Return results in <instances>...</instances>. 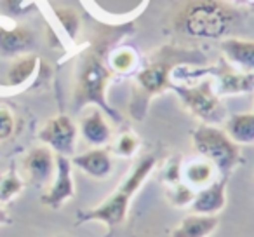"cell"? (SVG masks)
Instances as JSON below:
<instances>
[{
	"label": "cell",
	"mask_w": 254,
	"mask_h": 237,
	"mask_svg": "<svg viewBox=\"0 0 254 237\" xmlns=\"http://www.w3.org/2000/svg\"><path fill=\"white\" fill-rule=\"evenodd\" d=\"M113 77L115 74L108 67V54H106V46H103V42H96L92 47L84 51L75 68V110L98 106L112 121H122L120 113L113 110L106 99V89Z\"/></svg>",
	"instance_id": "3957f363"
},
{
	"label": "cell",
	"mask_w": 254,
	"mask_h": 237,
	"mask_svg": "<svg viewBox=\"0 0 254 237\" xmlns=\"http://www.w3.org/2000/svg\"><path fill=\"white\" fill-rule=\"evenodd\" d=\"M77 138L78 126L70 115H64V113L49 119L39 131V140L42 142V145L49 147L56 156H73Z\"/></svg>",
	"instance_id": "ba28073f"
},
{
	"label": "cell",
	"mask_w": 254,
	"mask_h": 237,
	"mask_svg": "<svg viewBox=\"0 0 254 237\" xmlns=\"http://www.w3.org/2000/svg\"><path fill=\"white\" fill-rule=\"evenodd\" d=\"M240 2H244V4L247 5V9H249L251 12H254V0H240Z\"/></svg>",
	"instance_id": "f1b7e54d"
},
{
	"label": "cell",
	"mask_w": 254,
	"mask_h": 237,
	"mask_svg": "<svg viewBox=\"0 0 254 237\" xmlns=\"http://www.w3.org/2000/svg\"><path fill=\"white\" fill-rule=\"evenodd\" d=\"M16 129V117L9 106L0 105V143L9 140L14 135Z\"/></svg>",
	"instance_id": "484cf974"
},
{
	"label": "cell",
	"mask_w": 254,
	"mask_h": 237,
	"mask_svg": "<svg viewBox=\"0 0 254 237\" xmlns=\"http://www.w3.org/2000/svg\"><path fill=\"white\" fill-rule=\"evenodd\" d=\"M225 131L237 145H254V112L226 117Z\"/></svg>",
	"instance_id": "d6986e66"
},
{
	"label": "cell",
	"mask_w": 254,
	"mask_h": 237,
	"mask_svg": "<svg viewBox=\"0 0 254 237\" xmlns=\"http://www.w3.org/2000/svg\"><path fill=\"white\" fill-rule=\"evenodd\" d=\"M71 164L94 180H106L113 171L112 152L105 147H94L87 152L73 156Z\"/></svg>",
	"instance_id": "4fadbf2b"
},
{
	"label": "cell",
	"mask_w": 254,
	"mask_h": 237,
	"mask_svg": "<svg viewBox=\"0 0 254 237\" xmlns=\"http://www.w3.org/2000/svg\"><path fill=\"white\" fill-rule=\"evenodd\" d=\"M139 56L131 46H119L108 53V67L115 75H129L138 70Z\"/></svg>",
	"instance_id": "ffe728a7"
},
{
	"label": "cell",
	"mask_w": 254,
	"mask_h": 237,
	"mask_svg": "<svg viewBox=\"0 0 254 237\" xmlns=\"http://www.w3.org/2000/svg\"><path fill=\"white\" fill-rule=\"evenodd\" d=\"M191 145L198 157L209 160L223 178H228L244 162L240 145L218 126L200 124L195 128L191 131Z\"/></svg>",
	"instance_id": "5b68a950"
},
{
	"label": "cell",
	"mask_w": 254,
	"mask_h": 237,
	"mask_svg": "<svg viewBox=\"0 0 254 237\" xmlns=\"http://www.w3.org/2000/svg\"><path fill=\"white\" fill-rule=\"evenodd\" d=\"M32 5L30 0H0V11L9 18L25 16L32 9Z\"/></svg>",
	"instance_id": "4316f807"
},
{
	"label": "cell",
	"mask_w": 254,
	"mask_h": 237,
	"mask_svg": "<svg viewBox=\"0 0 254 237\" xmlns=\"http://www.w3.org/2000/svg\"><path fill=\"white\" fill-rule=\"evenodd\" d=\"M221 53L225 60L232 67L239 68L242 72L254 74V40L247 39H223Z\"/></svg>",
	"instance_id": "9a60e30c"
},
{
	"label": "cell",
	"mask_w": 254,
	"mask_h": 237,
	"mask_svg": "<svg viewBox=\"0 0 254 237\" xmlns=\"http://www.w3.org/2000/svg\"><path fill=\"white\" fill-rule=\"evenodd\" d=\"M58 23L61 25L63 32L70 40H75V37L80 32V14L71 7H56L54 9Z\"/></svg>",
	"instance_id": "7402d4cb"
},
{
	"label": "cell",
	"mask_w": 254,
	"mask_h": 237,
	"mask_svg": "<svg viewBox=\"0 0 254 237\" xmlns=\"http://www.w3.org/2000/svg\"><path fill=\"white\" fill-rule=\"evenodd\" d=\"M139 149V138L136 133L132 131H124L117 136L115 143L112 147V152L117 157H122V159H129V157L136 156Z\"/></svg>",
	"instance_id": "603a6c76"
},
{
	"label": "cell",
	"mask_w": 254,
	"mask_h": 237,
	"mask_svg": "<svg viewBox=\"0 0 254 237\" xmlns=\"http://www.w3.org/2000/svg\"><path fill=\"white\" fill-rule=\"evenodd\" d=\"M207 74L214 82V89L218 92L219 98L223 96H239L247 94V92L254 91V74L249 72H242L239 68L232 67L226 60H221L216 67L205 68V70H198L197 74H188L197 77V75Z\"/></svg>",
	"instance_id": "52a82bcc"
},
{
	"label": "cell",
	"mask_w": 254,
	"mask_h": 237,
	"mask_svg": "<svg viewBox=\"0 0 254 237\" xmlns=\"http://www.w3.org/2000/svg\"><path fill=\"white\" fill-rule=\"evenodd\" d=\"M226 185H228V178L219 176L212 183L198 188L191 204L188 206L190 211L197 215L218 216V213H221L226 206Z\"/></svg>",
	"instance_id": "7c38bea8"
},
{
	"label": "cell",
	"mask_w": 254,
	"mask_h": 237,
	"mask_svg": "<svg viewBox=\"0 0 254 237\" xmlns=\"http://www.w3.org/2000/svg\"><path fill=\"white\" fill-rule=\"evenodd\" d=\"M166 197L174 208H187L191 204L195 197V190L191 187H188L187 183L180 181V183L169 185L166 188Z\"/></svg>",
	"instance_id": "cb8c5ba5"
},
{
	"label": "cell",
	"mask_w": 254,
	"mask_h": 237,
	"mask_svg": "<svg viewBox=\"0 0 254 237\" xmlns=\"http://www.w3.org/2000/svg\"><path fill=\"white\" fill-rule=\"evenodd\" d=\"M157 167V157L153 154L139 157L132 169L127 173L122 183L108 195L103 202L96 204L94 208L78 209L75 215V225L85 223H101L106 227V237L115 236V230L127 222L131 202L139 192V188L146 183L150 174Z\"/></svg>",
	"instance_id": "7a4b0ae2"
},
{
	"label": "cell",
	"mask_w": 254,
	"mask_h": 237,
	"mask_svg": "<svg viewBox=\"0 0 254 237\" xmlns=\"http://www.w3.org/2000/svg\"><path fill=\"white\" fill-rule=\"evenodd\" d=\"M11 223H12V220H11V216H9V213L0 204V225H11Z\"/></svg>",
	"instance_id": "83f0119b"
},
{
	"label": "cell",
	"mask_w": 254,
	"mask_h": 237,
	"mask_svg": "<svg viewBox=\"0 0 254 237\" xmlns=\"http://www.w3.org/2000/svg\"><path fill=\"white\" fill-rule=\"evenodd\" d=\"M25 178L33 187H46L56 173V154L46 145L33 147L23 159Z\"/></svg>",
	"instance_id": "30bf717a"
},
{
	"label": "cell",
	"mask_w": 254,
	"mask_h": 237,
	"mask_svg": "<svg viewBox=\"0 0 254 237\" xmlns=\"http://www.w3.org/2000/svg\"><path fill=\"white\" fill-rule=\"evenodd\" d=\"M218 227V216L190 213L171 230V237H211Z\"/></svg>",
	"instance_id": "2e32d148"
},
{
	"label": "cell",
	"mask_w": 254,
	"mask_h": 237,
	"mask_svg": "<svg viewBox=\"0 0 254 237\" xmlns=\"http://www.w3.org/2000/svg\"><path fill=\"white\" fill-rule=\"evenodd\" d=\"M216 176H218L216 167L209 160L202 159V157L190 159L181 166V181L187 183L188 187H191L195 192L198 188L205 187V185L212 183L214 180H218Z\"/></svg>",
	"instance_id": "ac0fdd59"
},
{
	"label": "cell",
	"mask_w": 254,
	"mask_h": 237,
	"mask_svg": "<svg viewBox=\"0 0 254 237\" xmlns=\"http://www.w3.org/2000/svg\"><path fill=\"white\" fill-rule=\"evenodd\" d=\"M39 58L35 54H21L16 56L12 60V63L9 65L7 72H5V85L12 89H19L23 85L30 84L32 79L37 75L39 70Z\"/></svg>",
	"instance_id": "e0dca14e"
},
{
	"label": "cell",
	"mask_w": 254,
	"mask_h": 237,
	"mask_svg": "<svg viewBox=\"0 0 254 237\" xmlns=\"http://www.w3.org/2000/svg\"><path fill=\"white\" fill-rule=\"evenodd\" d=\"M23 187H25V180L16 173L14 167H11L7 173L0 176V204H5V202L18 197Z\"/></svg>",
	"instance_id": "44dd1931"
},
{
	"label": "cell",
	"mask_w": 254,
	"mask_h": 237,
	"mask_svg": "<svg viewBox=\"0 0 254 237\" xmlns=\"http://www.w3.org/2000/svg\"><path fill=\"white\" fill-rule=\"evenodd\" d=\"M60 237H64V236H60Z\"/></svg>",
	"instance_id": "f546056e"
},
{
	"label": "cell",
	"mask_w": 254,
	"mask_h": 237,
	"mask_svg": "<svg viewBox=\"0 0 254 237\" xmlns=\"http://www.w3.org/2000/svg\"><path fill=\"white\" fill-rule=\"evenodd\" d=\"M239 12L226 0H187L173 26L190 39H223L233 30Z\"/></svg>",
	"instance_id": "277c9868"
},
{
	"label": "cell",
	"mask_w": 254,
	"mask_h": 237,
	"mask_svg": "<svg viewBox=\"0 0 254 237\" xmlns=\"http://www.w3.org/2000/svg\"><path fill=\"white\" fill-rule=\"evenodd\" d=\"M181 166H183V160L180 157H171L166 160L162 171H160V178L166 183V187L181 181Z\"/></svg>",
	"instance_id": "d4e9b609"
},
{
	"label": "cell",
	"mask_w": 254,
	"mask_h": 237,
	"mask_svg": "<svg viewBox=\"0 0 254 237\" xmlns=\"http://www.w3.org/2000/svg\"><path fill=\"white\" fill-rule=\"evenodd\" d=\"M171 91L176 92L185 108L202 124H225L228 115L211 77L197 80L195 84H173Z\"/></svg>",
	"instance_id": "8992f818"
},
{
	"label": "cell",
	"mask_w": 254,
	"mask_h": 237,
	"mask_svg": "<svg viewBox=\"0 0 254 237\" xmlns=\"http://www.w3.org/2000/svg\"><path fill=\"white\" fill-rule=\"evenodd\" d=\"M106 113L98 106H89L80 117L78 133L85 143L92 147H106L112 142V126H110Z\"/></svg>",
	"instance_id": "8fae6325"
},
{
	"label": "cell",
	"mask_w": 254,
	"mask_h": 237,
	"mask_svg": "<svg viewBox=\"0 0 254 237\" xmlns=\"http://www.w3.org/2000/svg\"><path fill=\"white\" fill-rule=\"evenodd\" d=\"M73 164L70 157L56 156V173L51 181V187L46 194H42L40 202L51 209H61L68 201L75 197L73 181Z\"/></svg>",
	"instance_id": "9c48e42d"
},
{
	"label": "cell",
	"mask_w": 254,
	"mask_h": 237,
	"mask_svg": "<svg viewBox=\"0 0 254 237\" xmlns=\"http://www.w3.org/2000/svg\"><path fill=\"white\" fill-rule=\"evenodd\" d=\"M253 112H254V108H253Z\"/></svg>",
	"instance_id": "4dcf8cb0"
},
{
	"label": "cell",
	"mask_w": 254,
	"mask_h": 237,
	"mask_svg": "<svg viewBox=\"0 0 254 237\" xmlns=\"http://www.w3.org/2000/svg\"><path fill=\"white\" fill-rule=\"evenodd\" d=\"M205 56L198 51L178 49L173 46H164L150 56L148 63L139 68L134 75L129 113L134 121L141 122L148 113V106L155 96L166 92L173 85V75L180 67H202Z\"/></svg>",
	"instance_id": "6da1fadb"
},
{
	"label": "cell",
	"mask_w": 254,
	"mask_h": 237,
	"mask_svg": "<svg viewBox=\"0 0 254 237\" xmlns=\"http://www.w3.org/2000/svg\"><path fill=\"white\" fill-rule=\"evenodd\" d=\"M35 46V35L30 28L21 25L0 26V56L16 58L28 54Z\"/></svg>",
	"instance_id": "5bb4252c"
}]
</instances>
